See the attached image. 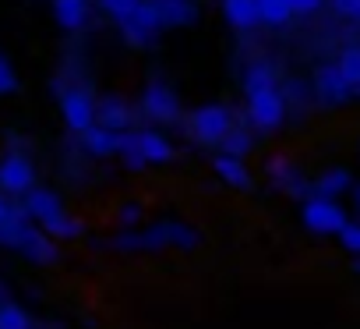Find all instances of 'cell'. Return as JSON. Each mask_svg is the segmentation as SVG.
I'll list each match as a JSON object with an SVG mask.
<instances>
[{
	"label": "cell",
	"mask_w": 360,
	"mask_h": 329,
	"mask_svg": "<svg viewBox=\"0 0 360 329\" xmlns=\"http://www.w3.org/2000/svg\"><path fill=\"white\" fill-rule=\"evenodd\" d=\"M11 92H18V71L4 54H0V96H11Z\"/></svg>",
	"instance_id": "83f0119b"
},
{
	"label": "cell",
	"mask_w": 360,
	"mask_h": 329,
	"mask_svg": "<svg viewBox=\"0 0 360 329\" xmlns=\"http://www.w3.org/2000/svg\"><path fill=\"white\" fill-rule=\"evenodd\" d=\"M356 206H360V185H356Z\"/></svg>",
	"instance_id": "836d02e7"
},
{
	"label": "cell",
	"mask_w": 360,
	"mask_h": 329,
	"mask_svg": "<svg viewBox=\"0 0 360 329\" xmlns=\"http://www.w3.org/2000/svg\"><path fill=\"white\" fill-rule=\"evenodd\" d=\"M96 120L106 124V128H113V131H127V124H131V106H127L120 96H103V99L96 103Z\"/></svg>",
	"instance_id": "8fae6325"
},
{
	"label": "cell",
	"mask_w": 360,
	"mask_h": 329,
	"mask_svg": "<svg viewBox=\"0 0 360 329\" xmlns=\"http://www.w3.org/2000/svg\"><path fill=\"white\" fill-rule=\"evenodd\" d=\"M64 206H60V195H53L50 188H32L29 195H25V213H29V220H36V223H43V220H50L53 213H60Z\"/></svg>",
	"instance_id": "4fadbf2b"
},
{
	"label": "cell",
	"mask_w": 360,
	"mask_h": 329,
	"mask_svg": "<svg viewBox=\"0 0 360 329\" xmlns=\"http://www.w3.org/2000/svg\"><path fill=\"white\" fill-rule=\"evenodd\" d=\"M141 113L152 117V120H176L180 103H176L173 89H166L162 82H148L145 92H141Z\"/></svg>",
	"instance_id": "ba28073f"
},
{
	"label": "cell",
	"mask_w": 360,
	"mask_h": 329,
	"mask_svg": "<svg viewBox=\"0 0 360 329\" xmlns=\"http://www.w3.org/2000/svg\"><path fill=\"white\" fill-rule=\"evenodd\" d=\"M82 145L92 156H113L120 149V131H113V128H106V124L96 120L89 131H82Z\"/></svg>",
	"instance_id": "30bf717a"
},
{
	"label": "cell",
	"mask_w": 360,
	"mask_h": 329,
	"mask_svg": "<svg viewBox=\"0 0 360 329\" xmlns=\"http://www.w3.org/2000/svg\"><path fill=\"white\" fill-rule=\"evenodd\" d=\"M339 241H342V248H346V252L360 255V223H346V227L339 230Z\"/></svg>",
	"instance_id": "f1b7e54d"
},
{
	"label": "cell",
	"mask_w": 360,
	"mask_h": 329,
	"mask_svg": "<svg viewBox=\"0 0 360 329\" xmlns=\"http://www.w3.org/2000/svg\"><path fill=\"white\" fill-rule=\"evenodd\" d=\"M258 15H262V22H265V25L283 29V25H286L297 11H293L290 0H258Z\"/></svg>",
	"instance_id": "d6986e66"
},
{
	"label": "cell",
	"mask_w": 360,
	"mask_h": 329,
	"mask_svg": "<svg viewBox=\"0 0 360 329\" xmlns=\"http://www.w3.org/2000/svg\"><path fill=\"white\" fill-rule=\"evenodd\" d=\"M138 4H141V0H99V8H103L110 18H117V22H127V18L138 11Z\"/></svg>",
	"instance_id": "4316f807"
},
{
	"label": "cell",
	"mask_w": 360,
	"mask_h": 329,
	"mask_svg": "<svg viewBox=\"0 0 360 329\" xmlns=\"http://www.w3.org/2000/svg\"><path fill=\"white\" fill-rule=\"evenodd\" d=\"M314 92H318L325 103H339V99H346V96L353 92V85L342 78V71H339L335 64H325V68L314 75Z\"/></svg>",
	"instance_id": "9c48e42d"
},
{
	"label": "cell",
	"mask_w": 360,
	"mask_h": 329,
	"mask_svg": "<svg viewBox=\"0 0 360 329\" xmlns=\"http://www.w3.org/2000/svg\"><path fill=\"white\" fill-rule=\"evenodd\" d=\"M166 244H180V248H191L198 244V234H191L188 227L180 223H159L145 234H127V237H117L113 248H166Z\"/></svg>",
	"instance_id": "6da1fadb"
},
{
	"label": "cell",
	"mask_w": 360,
	"mask_h": 329,
	"mask_svg": "<svg viewBox=\"0 0 360 329\" xmlns=\"http://www.w3.org/2000/svg\"><path fill=\"white\" fill-rule=\"evenodd\" d=\"M60 117H64V124L75 135H82V131H89L96 124V99L85 89H68L60 96Z\"/></svg>",
	"instance_id": "52a82bcc"
},
{
	"label": "cell",
	"mask_w": 360,
	"mask_h": 329,
	"mask_svg": "<svg viewBox=\"0 0 360 329\" xmlns=\"http://www.w3.org/2000/svg\"><path fill=\"white\" fill-rule=\"evenodd\" d=\"M212 167H216V174H219L226 185H233V188H251V174H248V167L240 163V156L219 152V156L212 159Z\"/></svg>",
	"instance_id": "9a60e30c"
},
{
	"label": "cell",
	"mask_w": 360,
	"mask_h": 329,
	"mask_svg": "<svg viewBox=\"0 0 360 329\" xmlns=\"http://www.w3.org/2000/svg\"><path fill=\"white\" fill-rule=\"evenodd\" d=\"M223 152H230V156H244V152H251V135H248L244 128H230L226 138H223Z\"/></svg>",
	"instance_id": "484cf974"
},
{
	"label": "cell",
	"mask_w": 360,
	"mask_h": 329,
	"mask_svg": "<svg viewBox=\"0 0 360 329\" xmlns=\"http://www.w3.org/2000/svg\"><path fill=\"white\" fill-rule=\"evenodd\" d=\"M269 174H272V181H276V185H283V188H290V192H304V188H300V181H297L293 163H290L286 156H272V159H269Z\"/></svg>",
	"instance_id": "603a6c76"
},
{
	"label": "cell",
	"mask_w": 360,
	"mask_h": 329,
	"mask_svg": "<svg viewBox=\"0 0 360 329\" xmlns=\"http://www.w3.org/2000/svg\"><path fill=\"white\" fill-rule=\"evenodd\" d=\"M141 220V206H127V209H120V223L124 227H131V223H138Z\"/></svg>",
	"instance_id": "1f68e13d"
},
{
	"label": "cell",
	"mask_w": 360,
	"mask_h": 329,
	"mask_svg": "<svg viewBox=\"0 0 360 329\" xmlns=\"http://www.w3.org/2000/svg\"><path fill=\"white\" fill-rule=\"evenodd\" d=\"M50 237H57V241H75L78 234H82V220H75L68 209H60V213H53L50 220H43L39 223Z\"/></svg>",
	"instance_id": "2e32d148"
},
{
	"label": "cell",
	"mask_w": 360,
	"mask_h": 329,
	"mask_svg": "<svg viewBox=\"0 0 360 329\" xmlns=\"http://www.w3.org/2000/svg\"><path fill=\"white\" fill-rule=\"evenodd\" d=\"M32 188H36V167H32V159L25 152H18V149L0 156V192L25 199Z\"/></svg>",
	"instance_id": "7a4b0ae2"
},
{
	"label": "cell",
	"mask_w": 360,
	"mask_h": 329,
	"mask_svg": "<svg viewBox=\"0 0 360 329\" xmlns=\"http://www.w3.org/2000/svg\"><path fill=\"white\" fill-rule=\"evenodd\" d=\"M332 8L346 18H360V0H332Z\"/></svg>",
	"instance_id": "f546056e"
},
{
	"label": "cell",
	"mask_w": 360,
	"mask_h": 329,
	"mask_svg": "<svg viewBox=\"0 0 360 329\" xmlns=\"http://www.w3.org/2000/svg\"><path fill=\"white\" fill-rule=\"evenodd\" d=\"M265 89H276V75L269 64H251L244 71V92L255 96V92H265Z\"/></svg>",
	"instance_id": "44dd1931"
},
{
	"label": "cell",
	"mask_w": 360,
	"mask_h": 329,
	"mask_svg": "<svg viewBox=\"0 0 360 329\" xmlns=\"http://www.w3.org/2000/svg\"><path fill=\"white\" fill-rule=\"evenodd\" d=\"M248 117H251V124L262 128V131L279 128V124L286 120V99H283V92H279V89H265V92L248 96Z\"/></svg>",
	"instance_id": "8992f818"
},
{
	"label": "cell",
	"mask_w": 360,
	"mask_h": 329,
	"mask_svg": "<svg viewBox=\"0 0 360 329\" xmlns=\"http://www.w3.org/2000/svg\"><path fill=\"white\" fill-rule=\"evenodd\" d=\"M117 152L124 156V167L127 170H145L148 167V159L141 152V142H138V131H120V149Z\"/></svg>",
	"instance_id": "ffe728a7"
},
{
	"label": "cell",
	"mask_w": 360,
	"mask_h": 329,
	"mask_svg": "<svg viewBox=\"0 0 360 329\" xmlns=\"http://www.w3.org/2000/svg\"><path fill=\"white\" fill-rule=\"evenodd\" d=\"M138 142H141V152H145L148 163H169L173 159V145L159 131H138Z\"/></svg>",
	"instance_id": "ac0fdd59"
},
{
	"label": "cell",
	"mask_w": 360,
	"mask_h": 329,
	"mask_svg": "<svg viewBox=\"0 0 360 329\" xmlns=\"http://www.w3.org/2000/svg\"><path fill=\"white\" fill-rule=\"evenodd\" d=\"M223 15H226V22L233 25V29H255L258 22H262V15H258V0H223Z\"/></svg>",
	"instance_id": "5bb4252c"
},
{
	"label": "cell",
	"mask_w": 360,
	"mask_h": 329,
	"mask_svg": "<svg viewBox=\"0 0 360 329\" xmlns=\"http://www.w3.org/2000/svg\"><path fill=\"white\" fill-rule=\"evenodd\" d=\"M159 15H162V25L180 29V25L195 22V4L191 0H159Z\"/></svg>",
	"instance_id": "e0dca14e"
},
{
	"label": "cell",
	"mask_w": 360,
	"mask_h": 329,
	"mask_svg": "<svg viewBox=\"0 0 360 329\" xmlns=\"http://www.w3.org/2000/svg\"><path fill=\"white\" fill-rule=\"evenodd\" d=\"M335 68H339V71H342V78L356 89V85H360V46H346V50L339 54Z\"/></svg>",
	"instance_id": "d4e9b609"
},
{
	"label": "cell",
	"mask_w": 360,
	"mask_h": 329,
	"mask_svg": "<svg viewBox=\"0 0 360 329\" xmlns=\"http://www.w3.org/2000/svg\"><path fill=\"white\" fill-rule=\"evenodd\" d=\"M159 29H162L159 0H141L138 11H134L127 22H120V32H124V39H127L131 46H145V43H152V36H155Z\"/></svg>",
	"instance_id": "5b68a950"
},
{
	"label": "cell",
	"mask_w": 360,
	"mask_h": 329,
	"mask_svg": "<svg viewBox=\"0 0 360 329\" xmlns=\"http://www.w3.org/2000/svg\"><path fill=\"white\" fill-rule=\"evenodd\" d=\"M290 4H293L297 15H314V11L325 4V0H290Z\"/></svg>",
	"instance_id": "4dcf8cb0"
},
{
	"label": "cell",
	"mask_w": 360,
	"mask_h": 329,
	"mask_svg": "<svg viewBox=\"0 0 360 329\" xmlns=\"http://www.w3.org/2000/svg\"><path fill=\"white\" fill-rule=\"evenodd\" d=\"M11 216H15V209H11V199H8L4 192H0V227H4Z\"/></svg>",
	"instance_id": "d6a6232c"
},
{
	"label": "cell",
	"mask_w": 360,
	"mask_h": 329,
	"mask_svg": "<svg viewBox=\"0 0 360 329\" xmlns=\"http://www.w3.org/2000/svg\"><path fill=\"white\" fill-rule=\"evenodd\" d=\"M230 128H233V113H230V106H223V103H205V106H198V110L191 113V135H195L198 142H205V145L223 142Z\"/></svg>",
	"instance_id": "3957f363"
},
{
	"label": "cell",
	"mask_w": 360,
	"mask_h": 329,
	"mask_svg": "<svg viewBox=\"0 0 360 329\" xmlns=\"http://www.w3.org/2000/svg\"><path fill=\"white\" fill-rule=\"evenodd\" d=\"M53 18L68 32L85 29V22H89V0H53Z\"/></svg>",
	"instance_id": "7c38bea8"
},
{
	"label": "cell",
	"mask_w": 360,
	"mask_h": 329,
	"mask_svg": "<svg viewBox=\"0 0 360 329\" xmlns=\"http://www.w3.org/2000/svg\"><path fill=\"white\" fill-rule=\"evenodd\" d=\"M0 329H36V325H32V315L22 304L0 301Z\"/></svg>",
	"instance_id": "7402d4cb"
},
{
	"label": "cell",
	"mask_w": 360,
	"mask_h": 329,
	"mask_svg": "<svg viewBox=\"0 0 360 329\" xmlns=\"http://www.w3.org/2000/svg\"><path fill=\"white\" fill-rule=\"evenodd\" d=\"M356 96H360V85H356Z\"/></svg>",
	"instance_id": "d590c367"
},
{
	"label": "cell",
	"mask_w": 360,
	"mask_h": 329,
	"mask_svg": "<svg viewBox=\"0 0 360 329\" xmlns=\"http://www.w3.org/2000/svg\"><path fill=\"white\" fill-rule=\"evenodd\" d=\"M346 188H349V174H346V170H325V174L318 178V185H314V192L325 195V199L342 195Z\"/></svg>",
	"instance_id": "cb8c5ba5"
},
{
	"label": "cell",
	"mask_w": 360,
	"mask_h": 329,
	"mask_svg": "<svg viewBox=\"0 0 360 329\" xmlns=\"http://www.w3.org/2000/svg\"><path fill=\"white\" fill-rule=\"evenodd\" d=\"M300 216H304V227L314 230V234H339V230L346 227L342 206H339L335 199H325V195L307 199L304 209H300Z\"/></svg>",
	"instance_id": "277c9868"
},
{
	"label": "cell",
	"mask_w": 360,
	"mask_h": 329,
	"mask_svg": "<svg viewBox=\"0 0 360 329\" xmlns=\"http://www.w3.org/2000/svg\"><path fill=\"white\" fill-rule=\"evenodd\" d=\"M0 301H4V287H0Z\"/></svg>",
	"instance_id": "e575fe53"
}]
</instances>
